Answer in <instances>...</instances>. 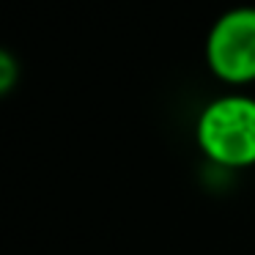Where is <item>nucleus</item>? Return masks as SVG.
Wrapping results in <instances>:
<instances>
[{"instance_id": "nucleus-1", "label": "nucleus", "mask_w": 255, "mask_h": 255, "mask_svg": "<svg viewBox=\"0 0 255 255\" xmlns=\"http://www.w3.org/2000/svg\"><path fill=\"white\" fill-rule=\"evenodd\" d=\"M195 143L217 167L244 170L255 165V96L222 94L200 110Z\"/></svg>"}, {"instance_id": "nucleus-2", "label": "nucleus", "mask_w": 255, "mask_h": 255, "mask_svg": "<svg viewBox=\"0 0 255 255\" xmlns=\"http://www.w3.org/2000/svg\"><path fill=\"white\" fill-rule=\"evenodd\" d=\"M206 66L231 88L255 85V6L222 11L206 36Z\"/></svg>"}, {"instance_id": "nucleus-3", "label": "nucleus", "mask_w": 255, "mask_h": 255, "mask_svg": "<svg viewBox=\"0 0 255 255\" xmlns=\"http://www.w3.org/2000/svg\"><path fill=\"white\" fill-rule=\"evenodd\" d=\"M17 83H19L17 58H14V52H8L6 47H0V96H6L8 91H14Z\"/></svg>"}]
</instances>
